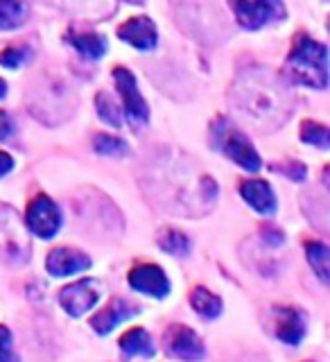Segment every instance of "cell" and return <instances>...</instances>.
I'll return each instance as SVG.
<instances>
[{
	"instance_id": "6da1fadb",
	"label": "cell",
	"mask_w": 330,
	"mask_h": 362,
	"mask_svg": "<svg viewBox=\"0 0 330 362\" xmlns=\"http://www.w3.org/2000/svg\"><path fill=\"white\" fill-rule=\"evenodd\" d=\"M233 105L242 111V116L260 129L281 127L290 116V100L274 77L258 71L237 77L231 93Z\"/></svg>"
},
{
	"instance_id": "7a4b0ae2",
	"label": "cell",
	"mask_w": 330,
	"mask_h": 362,
	"mask_svg": "<svg viewBox=\"0 0 330 362\" xmlns=\"http://www.w3.org/2000/svg\"><path fill=\"white\" fill-rule=\"evenodd\" d=\"M154 186L165 197V206L179 215L204 213L218 197V186L206 175H192L181 165L156 168Z\"/></svg>"
},
{
	"instance_id": "3957f363",
	"label": "cell",
	"mask_w": 330,
	"mask_h": 362,
	"mask_svg": "<svg viewBox=\"0 0 330 362\" xmlns=\"http://www.w3.org/2000/svg\"><path fill=\"white\" fill-rule=\"evenodd\" d=\"M285 73L292 82L326 88L328 86V50L324 43H317L314 39L299 37L294 48L288 57Z\"/></svg>"
},
{
	"instance_id": "277c9868",
	"label": "cell",
	"mask_w": 330,
	"mask_h": 362,
	"mask_svg": "<svg viewBox=\"0 0 330 362\" xmlns=\"http://www.w3.org/2000/svg\"><path fill=\"white\" fill-rule=\"evenodd\" d=\"M30 235L23 226L20 215L0 204V256L11 265H25L30 260Z\"/></svg>"
},
{
	"instance_id": "5b68a950",
	"label": "cell",
	"mask_w": 330,
	"mask_h": 362,
	"mask_svg": "<svg viewBox=\"0 0 330 362\" xmlns=\"http://www.w3.org/2000/svg\"><path fill=\"white\" fill-rule=\"evenodd\" d=\"M213 141H215V147H220L231 161L244 168L247 173H258L260 165H263L252 141H249L240 129H235L229 120L220 118L213 124Z\"/></svg>"
},
{
	"instance_id": "8992f818",
	"label": "cell",
	"mask_w": 330,
	"mask_h": 362,
	"mask_svg": "<svg viewBox=\"0 0 330 362\" xmlns=\"http://www.w3.org/2000/svg\"><path fill=\"white\" fill-rule=\"evenodd\" d=\"M229 3L237 23L247 30H258L269 21L285 16L281 0H229Z\"/></svg>"
},
{
	"instance_id": "52a82bcc",
	"label": "cell",
	"mask_w": 330,
	"mask_h": 362,
	"mask_svg": "<svg viewBox=\"0 0 330 362\" xmlns=\"http://www.w3.org/2000/svg\"><path fill=\"white\" fill-rule=\"evenodd\" d=\"M28 229L39 238H52L61 226V211L48 195H37L28 206L25 213Z\"/></svg>"
},
{
	"instance_id": "ba28073f",
	"label": "cell",
	"mask_w": 330,
	"mask_h": 362,
	"mask_svg": "<svg viewBox=\"0 0 330 362\" xmlns=\"http://www.w3.org/2000/svg\"><path fill=\"white\" fill-rule=\"evenodd\" d=\"M165 354L177 360L197 362L204 358L206 349H204V342L192 328L177 324V326H170L165 333Z\"/></svg>"
},
{
	"instance_id": "9c48e42d",
	"label": "cell",
	"mask_w": 330,
	"mask_h": 362,
	"mask_svg": "<svg viewBox=\"0 0 330 362\" xmlns=\"http://www.w3.org/2000/svg\"><path fill=\"white\" fill-rule=\"evenodd\" d=\"M98 297H100L98 283L93 279H84V281H77V283H71V286L61 288L59 303L71 317H82L98 303Z\"/></svg>"
},
{
	"instance_id": "30bf717a",
	"label": "cell",
	"mask_w": 330,
	"mask_h": 362,
	"mask_svg": "<svg viewBox=\"0 0 330 362\" xmlns=\"http://www.w3.org/2000/svg\"><path fill=\"white\" fill-rule=\"evenodd\" d=\"M113 77H116V86L122 95V102H124V113L129 116L131 122H147L150 118V109H147L145 100L139 90V84H136V77L127 71V68H116L113 71Z\"/></svg>"
},
{
	"instance_id": "8fae6325",
	"label": "cell",
	"mask_w": 330,
	"mask_h": 362,
	"mask_svg": "<svg viewBox=\"0 0 330 362\" xmlns=\"http://www.w3.org/2000/svg\"><path fill=\"white\" fill-rule=\"evenodd\" d=\"M129 283L134 290L161 299L170 292V281L158 265H136L129 272Z\"/></svg>"
},
{
	"instance_id": "7c38bea8",
	"label": "cell",
	"mask_w": 330,
	"mask_h": 362,
	"mask_svg": "<svg viewBox=\"0 0 330 362\" xmlns=\"http://www.w3.org/2000/svg\"><path fill=\"white\" fill-rule=\"evenodd\" d=\"M45 267H48L52 276H71V274H77V272L88 269L90 258L84 252H77V249L59 247V249H52L48 254Z\"/></svg>"
},
{
	"instance_id": "4fadbf2b",
	"label": "cell",
	"mask_w": 330,
	"mask_h": 362,
	"mask_svg": "<svg viewBox=\"0 0 330 362\" xmlns=\"http://www.w3.org/2000/svg\"><path fill=\"white\" fill-rule=\"evenodd\" d=\"M118 37L124 43H129V45H134V48H139V50H152L156 45V41H158L154 23L150 18H145V16L129 18L118 30Z\"/></svg>"
},
{
	"instance_id": "5bb4252c",
	"label": "cell",
	"mask_w": 330,
	"mask_h": 362,
	"mask_svg": "<svg viewBox=\"0 0 330 362\" xmlns=\"http://www.w3.org/2000/svg\"><path fill=\"white\" fill-rule=\"evenodd\" d=\"M276 313V337L285 344H299L305 335V320L297 308L278 305Z\"/></svg>"
},
{
	"instance_id": "9a60e30c",
	"label": "cell",
	"mask_w": 330,
	"mask_h": 362,
	"mask_svg": "<svg viewBox=\"0 0 330 362\" xmlns=\"http://www.w3.org/2000/svg\"><path fill=\"white\" fill-rule=\"evenodd\" d=\"M136 313H139V308H136V305H129L124 299H113L100 313H95L93 322H90V324H93V328H95L100 335H107L120 322L129 320V317H134Z\"/></svg>"
},
{
	"instance_id": "2e32d148",
	"label": "cell",
	"mask_w": 330,
	"mask_h": 362,
	"mask_svg": "<svg viewBox=\"0 0 330 362\" xmlns=\"http://www.w3.org/2000/svg\"><path fill=\"white\" fill-rule=\"evenodd\" d=\"M240 195L244 197V202L249 204L252 209H256L258 213L269 215L276 211V197L271 192V186L263 179H252V181H244L240 186Z\"/></svg>"
},
{
	"instance_id": "e0dca14e",
	"label": "cell",
	"mask_w": 330,
	"mask_h": 362,
	"mask_svg": "<svg viewBox=\"0 0 330 362\" xmlns=\"http://www.w3.org/2000/svg\"><path fill=\"white\" fill-rule=\"evenodd\" d=\"M120 349L127 356H143V358H154L156 349L152 337L147 335L145 328H131L120 337Z\"/></svg>"
},
{
	"instance_id": "ac0fdd59",
	"label": "cell",
	"mask_w": 330,
	"mask_h": 362,
	"mask_svg": "<svg viewBox=\"0 0 330 362\" xmlns=\"http://www.w3.org/2000/svg\"><path fill=\"white\" fill-rule=\"evenodd\" d=\"M28 16L30 9L23 0H0V30H16Z\"/></svg>"
},
{
	"instance_id": "d6986e66",
	"label": "cell",
	"mask_w": 330,
	"mask_h": 362,
	"mask_svg": "<svg viewBox=\"0 0 330 362\" xmlns=\"http://www.w3.org/2000/svg\"><path fill=\"white\" fill-rule=\"evenodd\" d=\"M71 43L79 54L86 57V59H102L107 52V39L102 37V34H95V32L77 34V37H73Z\"/></svg>"
},
{
	"instance_id": "ffe728a7",
	"label": "cell",
	"mask_w": 330,
	"mask_h": 362,
	"mask_svg": "<svg viewBox=\"0 0 330 362\" xmlns=\"http://www.w3.org/2000/svg\"><path fill=\"white\" fill-rule=\"evenodd\" d=\"M190 305L201 317H208V320H215V317H220V313H222L220 297H215V294L206 288H195L190 292Z\"/></svg>"
},
{
	"instance_id": "44dd1931",
	"label": "cell",
	"mask_w": 330,
	"mask_h": 362,
	"mask_svg": "<svg viewBox=\"0 0 330 362\" xmlns=\"http://www.w3.org/2000/svg\"><path fill=\"white\" fill-rule=\"evenodd\" d=\"M305 254H308V260L314 269V274L322 279V283H328L330 281V252L324 243H308L305 245Z\"/></svg>"
},
{
	"instance_id": "7402d4cb",
	"label": "cell",
	"mask_w": 330,
	"mask_h": 362,
	"mask_svg": "<svg viewBox=\"0 0 330 362\" xmlns=\"http://www.w3.org/2000/svg\"><path fill=\"white\" fill-rule=\"evenodd\" d=\"M156 243L163 252L172 256H186L190 252V240L177 229H161L156 235Z\"/></svg>"
},
{
	"instance_id": "603a6c76",
	"label": "cell",
	"mask_w": 330,
	"mask_h": 362,
	"mask_svg": "<svg viewBox=\"0 0 330 362\" xmlns=\"http://www.w3.org/2000/svg\"><path fill=\"white\" fill-rule=\"evenodd\" d=\"M301 139L305 143H310L314 147H322V150H328L330 147V132L328 127L319 122H312V120H305L301 124Z\"/></svg>"
},
{
	"instance_id": "cb8c5ba5",
	"label": "cell",
	"mask_w": 330,
	"mask_h": 362,
	"mask_svg": "<svg viewBox=\"0 0 330 362\" xmlns=\"http://www.w3.org/2000/svg\"><path fill=\"white\" fill-rule=\"evenodd\" d=\"M95 152L102 156H127L129 154V145L116 139V136H109V134H100L95 136Z\"/></svg>"
},
{
	"instance_id": "d4e9b609",
	"label": "cell",
	"mask_w": 330,
	"mask_h": 362,
	"mask_svg": "<svg viewBox=\"0 0 330 362\" xmlns=\"http://www.w3.org/2000/svg\"><path fill=\"white\" fill-rule=\"evenodd\" d=\"M95 109L100 113V118L105 120L111 127H120L122 124V116H120V109L118 105L109 98V93H98L95 95Z\"/></svg>"
},
{
	"instance_id": "484cf974",
	"label": "cell",
	"mask_w": 330,
	"mask_h": 362,
	"mask_svg": "<svg viewBox=\"0 0 330 362\" xmlns=\"http://www.w3.org/2000/svg\"><path fill=\"white\" fill-rule=\"evenodd\" d=\"M0 362H20L14 351V339H11L9 328L0 324Z\"/></svg>"
},
{
	"instance_id": "4316f807",
	"label": "cell",
	"mask_w": 330,
	"mask_h": 362,
	"mask_svg": "<svg viewBox=\"0 0 330 362\" xmlns=\"http://www.w3.org/2000/svg\"><path fill=\"white\" fill-rule=\"evenodd\" d=\"M30 52L25 48H7L0 52V64H3L5 68H18L28 62Z\"/></svg>"
},
{
	"instance_id": "83f0119b",
	"label": "cell",
	"mask_w": 330,
	"mask_h": 362,
	"mask_svg": "<svg viewBox=\"0 0 330 362\" xmlns=\"http://www.w3.org/2000/svg\"><path fill=\"white\" fill-rule=\"evenodd\" d=\"M260 233H263V240L269 245V247H278V245H283V240H285V235H283L278 229H274V226H263V231H260Z\"/></svg>"
},
{
	"instance_id": "f1b7e54d",
	"label": "cell",
	"mask_w": 330,
	"mask_h": 362,
	"mask_svg": "<svg viewBox=\"0 0 330 362\" xmlns=\"http://www.w3.org/2000/svg\"><path fill=\"white\" fill-rule=\"evenodd\" d=\"M14 134V122H11L9 113L0 111V141H7Z\"/></svg>"
},
{
	"instance_id": "f546056e",
	"label": "cell",
	"mask_w": 330,
	"mask_h": 362,
	"mask_svg": "<svg viewBox=\"0 0 330 362\" xmlns=\"http://www.w3.org/2000/svg\"><path fill=\"white\" fill-rule=\"evenodd\" d=\"M278 170H281V173H285L290 179H297V181L305 179V168L301 163H288L285 168L278 165Z\"/></svg>"
},
{
	"instance_id": "4dcf8cb0",
	"label": "cell",
	"mask_w": 330,
	"mask_h": 362,
	"mask_svg": "<svg viewBox=\"0 0 330 362\" xmlns=\"http://www.w3.org/2000/svg\"><path fill=\"white\" fill-rule=\"evenodd\" d=\"M11 168H14V158H11L7 152H0V177L11 173Z\"/></svg>"
},
{
	"instance_id": "1f68e13d",
	"label": "cell",
	"mask_w": 330,
	"mask_h": 362,
	"mask_svg": "<svg viewBox=\"0 0 330 362\" xmlns=\"http://www.w3.org/2000/svg\"><path fill=\"white\" fill-rule=\"evenodd\" d=\"M7 95V84L3 82V79H0V100H3Z\"/></svg>"
},
{
	"instance_id": "d6a6232c",
	"label": "cell",
	"mask_w": 330,
	"mask_h": 362,
	"mask_svg": "<svg viewBox=\"0 0 330 362\" xmlns=\"http://www.w3.org/2000/svg\"><path fill=\"white\" fill-rule=\"evenodd\" d=\"M124 3H131V5H143L145 0H124Z\"/></svg>"
}]
</instances>
